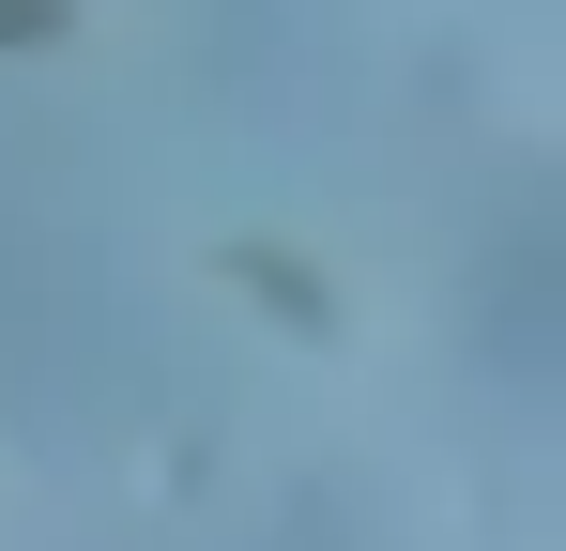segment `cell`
Wrapping results in <instances>:
<instances>
[{
    "instance_id": "1",
    "label": "cell",
    "mask_w": 566,
    "mask_h": 551,
    "mask_svg": "<svg viewBox=\"0 0 566 551\" xmlns=\"http://www.w3.org/2000/svg\"><path fill=\"white\" fill-rule=\"evenodd\" d=\"M62 31H77V0H0V62L15 46H62Z\"/></svg>"
}]
</instances>
